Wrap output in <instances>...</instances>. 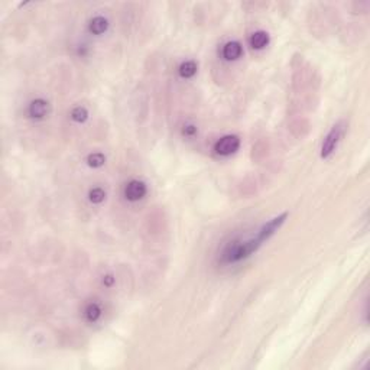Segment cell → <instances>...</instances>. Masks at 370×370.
Segmentation results:
<instances>
[{"label": "cell", "instance_id": "5", "mask_svg": "<svg viewBox=\"0 0 370 370\" xmlns=\"http://www.w3.org/2000/svg\"><path fill=\"white\" fill-rule=\"evenodd\" d=\"M146 193H148L146 184L142 182V181H139V179H132L124 187V197H126V200H129L132 203L142 200L146 195Z\"/></svg>", "mask_w": 370, "mask_h": 370}, {"label": "cell", "instance_id": "4", "mask_svg": "<svg viewBox=\"0 0 370 370\" xmlns=\"http://www.w3.org/2000/svg\"><path fill=\"white\" fill-rule=\"evenodd\" d=\"M240 148V137L236 134H226L214 145V150L220 156H229Z\"/></svg>", "mask_w": 370, "mask_h": 370}, {"label": "cell", "instance_id": "7", "mask_svg": "<svg viewBox=\"0 0 370 370\" xmlns=\"http://www.w3.org/2000/svg\"><path fill=\"white\" fill-rule=\"evenodd\" d=\"M222 54H223V58L226 59V61H236L242 57V54H243V48H242V45L240 42H237V41H230V42H227V44H224L222 49Z\"/></svg>", "mask_w": 370, "mask_h": 370}, {"label": "cell", "instance_id": "14", "mask_svg": "<svg viewBox=\"0 0 370 370\" xmlns=\"http://www.w3.org/2000/svg\"><path fill=\"white\" fill-rule=\"evenodd\" d=\"M87 163H89L91 168H100L106 163V156L100 152H94V153H90L89 158H87Z\"/></svg>", "mask_w": 370, "mask_h": 370}, {"label": "cell", "instance_id": "2", "mask_svg": "<svg viewBox=\"0 0 370 370\" xmlns=\"http://www.w3.org/2000/svg\"><path fill=\"white\" fill-rule=\"evenodd\" d=\"M343 133H344V122L336 123L330 129V132L327 133L324 140H323V145H321V158L327 159L336 152V149L340 143L341 137H343Z\"/></svg>", "mask_w": 370, "mask_h": 370}, {"label": "cell", "instance_id": "6", "mask_svg": "<svg viewBox=\"0 0 370 370\" xmlns=\"http://www.w3.org/2000/svg\"><path fill=\"white\" fill-rule=\"evenodd\" d=\"M51 112V106L49 103L44 100V99H35L32 100L28 107V115L35 120H41L45 119Z\"/></svg>", "mask_w": 370, "mask_h": 370}, {"label": "cell", "instance_id": "9", "mask_svg": "<svg viewBox=\"0 0 370 370\" xmlns=\"http://www.w3.org/2000/svg\"><path fill=\"white\" fill-rule=\"evenodd\" d=\"M109 29V20L103 16H96L90 20L89 30L93 35H102Z\"/></svg>", "mask_w": 370, "mask_h": 370}, {"label": "cell", "instance_id": "15", "mask_svg": "<svg viewBox=\"0 0 370 370\" xmlns=\"http://www.w3.org/2000/svg\"><path fill=\"white\" fill-rule=\"evenodd\" d=\"M182 132H184L185 136H193V134L197 132V127H195L194 124H185L184 129H182Z\"/></svg>", "mask_w": 370, "mask_h": 370}, {"label": "cell", "instance_id": "12", "mask_svg": "<svg viewBox=\"0 0 370 370\" xmlns=\"http://www.w3.org/2000/svg\"><path fill=\"white\" fill-rule=\"evenodd\" d=\"M71 119L77 122V123H84L87 119H89V112H87V109L86 107H83V106H77L75 109H73V112H71Z\"/></svg>", "mask_w": 370, "mask_h": 370}, {"label": "cell", "instance_id": "1", "mask_svg": "<svg viewBox=\"0 0 370 370\" xmlns=\"http://www.w3.org/2000/svg\"><path fill=\"white\" fill-rule=\"evenodd\" d=\"M262 245L263 243H260L256 236L250 237V239H235L223 247L222 252L219 254V260L223 265L239 263L250 257L254 252H257V249Z\"/></svg>", "mask_w": 370, "mask_h": 370}, {"label": "cell", "instance_id": "10", "mask_svg": "<svg viewBox=\"0 0 370 370\" xmlns=\"http://www.w3.org/2000/svg\"><path fill=\"white\" fill-rule=\"evenodd\" d=\"M197 70H198V65L195 61H185L179 65V75L182 78H191L197 74Z\"/></svg>", "mask_w": 370, "mask_h": 370}, {"label": "cell", "instance_id": "13", "mask_svg": "<svg viewBox=\"0 0 370 370\" xmlns=\"http://www.w3.org/2000/svg\"><path fill=\"white\" fill-rule=\"evenodd\" d=\"M89 198L93 204H100V203H103L104 200H106V191H104L102 187H96V188L90 190Z\"/></svg>", "mask_w": 370, "mask_h": 370}, {"label": "cell", "instance_id": "8", "mask_svg": "<svg viewBox=\"0 0 370 370\" xmlns=\"http://www.w3.org/2000/svg\"><path fill=\"white\" fill-rule=\"evenodd\" d=\"M269 44V35L265 30H256L249 38V45L253 49H263Z\"/></svg>", "mask_w": 370, "mask_h": 370}, {"label": "cell", "instance_id": "3", "mask_svg": "<svg viewBox=\"0 0 370 370\" xmlns=\"http://www.w3.org/2000/svg\"><path fill=\"white\" fill-rule=\"evenodd\" d=\"M286 219H288V213H282L279 216H276V217L270 219L267 223H265V224L257 230V233H256L257 240H259L260 243H265L266 240H269L270 237L273 236V235L281 229L282 226H283V223L286 222Z\"/></svg>", "mask_w": 370, "mask_h": 370}, {"label": "cell", "instance_id": "11", "mask_svg": "<svg viewBox=\"0 0 370 370\" xmlns=\"http://www.w3.org/2000/svg\"><path fill=\"white\" fill-rule=\"evenodd\" d=\"M84 315H86V320H87V321H90V323H96V321L102 317V308H100V305L96 304V302L89 304V305L86 307V310H84Z\"/></svg>", "mask_w": 370, "mask_h": 370}]
</instances>
